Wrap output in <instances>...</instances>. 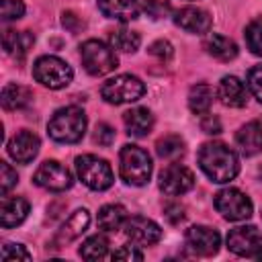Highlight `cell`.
<instances>
[{
    "instance_id": "26",
    "label": "cell",
    "mask_w": 262,
    "mask_h": 262,
    "mask_svg": "<svg viewBox=\"0 0 262 262\" xmlns=\"http://www.w3.org/2000/svg\"><path fill=\"white\" fill-rule=\"evenodd\" d=\"M96 221H98L100 229H104V231H117L127 221V209L123 205H104L98 211Z\"/></svg>"
},
{
    "instance_id": "9",
    "label": "cell",
    "mask_w": 262,
    "mask_h": 262,
    "mask_svg": "<svg viewBox=\"0 0 262 262\" xmlns=\"http://www.w3.org/2000/svg\"><path fill=\"white\" fill-rule=\"evenodd\" d=\"M227 248L246 258H258L262 254V231L254 225H242L227 233Z\"/></svg>"
},
{
    "instance_id": "28",
    "label": "cell",
    "mask_w": 262,
    "mask_h": 262,
    "mask_svg": "<svg viewBox=\"0 0 262 262\" xmlns=\"http://www.w3.org/2000/svg\"><path fill=\"white\" fill-rule=\"evenodd\" d=\"M80 256L84 260H100L108 254V239L106 235L102 233H96V235H90L82 246H80Z\"/></svg>"
},
{
    "instance_id": "15",
    "label": "cell",
    "mask_w": 262,
    "mask_h": 262,
    "mask_svg": "<svg viewBox=\"0 0 262 262\" xmlns=\"http://www.w3.org/2000/svg\"><path fill=\"white\" fill-rule=\"evenodd\" d=\"M174 23H176L180 29H184L186 33H194V35L209 33V29H211V25H213L209 12L203 10V8H196V6H186V8L176 10Z\"/></svg>"
},
{
    "instance_id": "29",
    "label": "cell",
    "mask_w": 262,
    "mask_h": 262,
    "mask_svg": "<svg viewBox=\"0 0 262 262\" xmlns=\"http://www.w3.org/2000/svg\"><path fill=\"white\" fill-rule=\"evenodd\" d=\"M139 43H141V37L135 31H129V29H117L111 35V45L119 51H125V53L137 51Z\"/></svg>"
},
{
    "instance_id": "22",
    "label": "cell",
    "mask_w": 262,
    "mask_h": 262,
    "mask_svg": "<svg viewBox=\"0 0 262 262\" xmlns=\"http://www.w3.org/2000/svg\"><path fill=\"white\" fill-rule=\"evenodd\" d=\"M2 43H4L6 53L14 55L16 59H23V57L29 53V49L33 47V43H35V35H33L31 31H20V33H18V31L8 29V31H4Z\"/></svg>"
},
{
    "instance_id": "31",
    "label": "cell",
    "mask_w": 262,
    "mask_h": 262,
    "mask_svg": "<svg viewBox=\"0 0 262 262\" xmlns=\"http://www.w3.org/2000/svg\"><path fill=\"white\" fill-rule=\"evenodd\" d=\"M0 258L4 262H12V260H31V254L27 252V248L23 244H4Z\"/></svg>"
},
{
    "instance_id": "27",
    "label": "cell",
    "mask_w": 262,
    "mask_h": 262,
    "mask_svg": "<svg viewBox=\"0 0 262 262\" xmlns=\"http://www.w3.org/2000/svg\"><path fill=\"white\" fill-rule=\"evenodd\" d=\"M156 151H158V156L162 160L174 162V160H178V158L184 156V141L178 135H164V137L158 139Z\"/></svg>"
},
{
    "instance_id": "4",
    "label": "cell",
    "mask_w": 262,
    "mask_h": 262,
    "mask_svg": "<svg viewBox=\"0 0 262 262\" xmlns=\"http://www.w3.org/2000/svg\"><path fill=\"white\" fill-rule=\"evenodd\" d=\"M76 172L78 178L92 190H106L115 182L111 164L92 154H84L76 158Z\"/></svg>"
},
{
    "instance_id": "5",
    "label": "cell",
    "mask_w": 262,
    "mask_h": 262,
    "mask_svg": "<svg viewBox=\"0 0 262 262\" xmlns=\"http://www.w3.org/2000/svg\"><path fill=\"white\" fill-rule=\"evenodd\" d=\"M80 57H82L84 70L90 76H104V74L113 72L119 63L115 49L108 47L106 43L98 41V39L84 41L82 47H80Z\"/></svg>"
},
{
    "instance_id": "33",
    "label": "cell",
    "mask_w": 262,
    "mask_h": 262,
    "mask_svg": "<svg viewBox=\"0 0 262 262\" xmlns=\"http://www.w3.org/2000/svg\"><path fill=\"white\" fill-rule=\"evenodd\" d=\"M25 14L23 0H2V20H16Z\"/></svg>"
},
{
    "instance_id": "1",
    "label": "cell",
    "mask_w": 262,
    "mask_h": 262,
    "mask_svg": "<svg viewBox=\"0 0 262 262\" xmlns=\"http://www.w3.org/2000/svg\"><path fill=\"white\" fill-rule=\"evenodd\" d=\"M199 166L217 184L233 180L239 172V160L235 151L221 141L203 143V147L199 149Z\"/></svg>"
},
{
    "instance_id": "7",
    "label": "cell",
    "mask_w": 262,
    "mask_h": 262,
    "mask_svg": "<svg viewBox=\"0 0 262 262\" xmlns=\"http://www.w3.org/2000/svg\"><path fill=\"white\" fill-rule=\"evenodd\" d=\"M100 94L111 104H125L135 102L145 94V84L131 74H121L111 80H106L100 88Z\"/></svg>"
},
{
    "instance_id": "11",
    "label": "cell",
    "mask_w": 262,
    "mask_h": 262,
    "mask_svg": "<svg viewBox=\"0 0 262 262\" xmlns=\"http://www.w3.org/2000/svg\"><path fill=\"white\" fill-rule=\"evenodd\" d=\"M194 186V174L182 164H170L160 172V190L168 196H178Z\"/></svg>"
},
{
    "instance_id": "39",
    "label": "cell",
    "mask_w": 262,
    "mask_h": 262,
    "mask_svg": "<svg viewBox=\"0 0 262 262\" xmlns=\"http://www.w3.org/2000/svg\"><path fill=\"white\" fill-rule=\"evenodd\" d=\"M164 217L170 221V223H178L184 219V207L178 205V203H170L164 207Z\"/></svg>"
},
{
    "instance_id": "21",
    "label": "cell",
    "mask_w": 262,
    "mask_h": 262,
    "mask_svg": "<svg viewBox=\"0 0 262 262\" xmlns=\"http://www.w3.org/2000/svg\"><path fill=\"white\" fill-rule=\"evenodd\" d=\"M88 225H90V215H88V211H86V209L74 211V213L66 219V223L61 225V229H59V233H57V242H59V244H70V242L78 239V237L88 229Z\"/></svg>"
},
{
    "instance_id": "17",
    "label": "cell",
    "mask_w": 262,
    "mask_h": 262,
    "mask_svg": "<svg viewBox=\"0 0 262 262\" xmlns=\"http://www.w3.org/2000/svg\"><path fill=\"white\" fill-rule=\"evenodd\" d=\"M29 215V201L23 196H2L0 205V225L4 229L20 225Z\"/></svg>"
},
{
    "instance_id": "12",
    "label": "cell",
    "mask_w": 262,
    "mask_h": 262,
    "mask_svg": "<svg viewBox=\"0 0 262 262\" xmlns=\"http://www.w3.org/2000/svg\"><path fill=\"white\" fill-rule=\"evenodd\" d=\"M123 227H125V235L137 246H154L162 239L160 225L147 217H141V215L129 217Z\"/></svg>"
},
{
    "instance_id": "2",
    "label": "cell",
    "mask_w": 262,
    "mask_h": 262,
    "mask_svg": "<svg viewBox=\"0 0 262 262\" xmlns=\"http://www.w3.org/2000/svg\"><path fill=\"white\" fill-rule=\"evenodd\" d=\"M47 133L57 143H76L86 133V115L80 106H63L53 113L47 123Z\"/></svg>"
},
{
    "instance_id": "8",
    "label": "cell",
    "mask_w": 262,
    "mask_h": 262,
    "mask_svg": "<svg viewBox=\"0 0 262 262\" xmlns=\"http://www.w3.org/2000/svg\"><path fill=\"white\" fill-rule=\"evenodd\" d=\"M215 209L221 213L223 219L227 221H244L252 217V201L248 194H244L237 188H223L215 194Z\"/></svg>"
},
{
    "instance_id": "32",
    "label": "cell",
    "mask_w": 262,
    "mask_h": 262,
    "mask_svg": "<svg viewBox=\"0 0 262 262\" xmlns=\"http://www.w3.org/2000/svg\"><path fill=\"white\" fill-rule=\"evenodd\" d=\"M248 90L254 94V98L258 102H262V66H254L250 72H248Z\"/></svg>"
},
{
    "instance_id": "38",
    "label": "cell",
    "mask_w": 262,
    "mask_h": 262,
    "mask_svg": "<svg viewBox=\"0 0 262 262\" xmlns=\"http://www.w3.org/2000/svg\"><path fill=\"white\" fill-rule=\"evenodd\" d=\"M201 129L209 135H217V133H221V121L215 115H205L201 119Z\"/></svg>"
},
{
    "instance_id": "6",
    "label": "cell",
    "mask_w": 262,
    "mask_h": 262,
    "mask_svg": "<svg viewBox=\"0 0 262 262\" xmlns=\"http://www.w3.org/2000/svg\"><path fill=\"white\" fill-rule=\"evenodd\" d=\"M33 76H35V80H37L39 84H43L45 88H49V90H59V88H66V86L72 82L74 72H72V68H70L63 59H59V57H55V55H43V57H39V59L35 61V66H33Z\"/></svg>"
},
{
    "instance_id": "37",
    "label": "cell",
    "mask_w": 262,
    "mask_h": 262,
    "mask_svg": "<svg viewBox=\"0 0 262 262\" xmlns=\"http://www.w3.org/2000/svg\"><path fill=\"white\" fill-rule=\"evenodd\" d=\"M113 260H143V254L135 250V246H121L117 252H113Z\"/></svg>"
},
{
    "instance_id": "14",
    "label": "cell",
    "mask_w": 262,
    "mask_h": 262,
    "mask_svg": "<svg viewBox=\"0 0 262 262\" xmlns=\"http://www.w3.org/2000/svg\"><path fill=\"white\" fill-rule=\"evenodd\" d=\"M8 156L18 162V164H29L33 162V158L39 154V147H41V141L39 137L33 133V131H18L12 135V139L8 141Z\"/></svg>"
},
{
    "instance_id": "18",
    "label": "cell",
    "mask_w": 262,
    "mask_h": 262,
    "mask_svg": "<svg viewBox=\"0 0 262 262\" xmlns=\"http://www.w3.org/2000/svg\"><path fill=\"white\" fill-rule=\"evenodd\" d=\"M98 10L115 20L129 23L139 16V0H96Z\"/></svg>"
},
{
    "instance_id": "36",
    "label": "cell",
    "mask_w": 262,
    "mask_h": 262,
    "mask_svg": "<svg viewBox=\"0 0 262 262\" xmlns=\"http://www.w3.org/2000/svg\"><path fill=\"white\" fill-rule=\"evenodd\" d=\"M149 53H151V55H156V57H158V59H162V61H168V59L172 57L174 49H172V45H170L168 41L160 39V41H154V43L149 45Z\"/></svg>"
},
{
    "instance_id": "30",
    "label": "cell",
    "mask_w": 262,
    "mask_h": 262,
    "mask_svg": "<svg viewBox=\"0 0 262 262\" xmlns=\"http://www.w3.org/2000/svg\"><path fill=\"white\" fill-rule=\"evenodd\" d=\"M246 45L254 55H262V20H252L246 27Z\"/></svg>"
},
{
    "instance_id": "13",
    "label": "cell",
    "mask_w": 262,
    "mask_h": 262,
    "mask_svg": "<svg viewBox=\"0 0 262 262\" xmlns=\"http://www.w3.org/2000/svg\"><path fill=\"white\" fill-rule=\"evenodd\" d=\"M186 244L199 256H213L221 246V235L217 229L207 225H192L186 229Z\"/></svg>"
},
{
    "instance_id": "20",
    "label": "cell",
    "mask_w": 262,
    "mask_h": 262,
    "mask_svg": "<svg viewBox=\"0 0 262 262\" xmlns=\"http://www.w3.org/2000/svg\"><path fill=\"white\" fill-rule=\"evenodd\" d=\"M123 123H125V129H127L129 135L143 137L154 127V115L143 106H135V108H131L123 115Z\"/></svg>"
},
{
    "instance_id": "16",
    "label": "cell",
    "mask_w": 262,
    "mask_h": 262,
    "mask_svg": "<svg viewBox=\"0 0 262 262\" xmlns=\"http://www.w3.org/2000/svg\"><path fill=\"white\" fill-rule=\"evenodd\" d=\"M217 96L225 106L231 108H242L248 102V90L244 82L235 76H223L219 86H217Z\"/></svg>"
},
{
    "instance_id": "24",
    "label": "cell",
    "mask_w": 262,
    "mask_h": 262,
    "mask_svg": "<svg viewBox=\"0 0 262 262\" xmlns=\"http://www.w3.org/2000/svg\"><path fill=\"white\" fill-rule=\"evenodd\" d=\"M205 49L209 55H213L219 61H231L237 55V45L229 37H223L217 33H213L205 39Z\"/></svg>"
},
{
    "instance_id": "3",
    "label": "cell",
    "mask_w": 262,
    "mask_h": 262,
    "mask_svg": "<svg viewBox=\"0 0 262 262\" xmlns=\"http://www.w3.org/2000/svg\"><path fill=\"white\" fill-rule=\"evenodd\" d=\"M119 174L131 186H143L151 176V158L149 154L133 143L121 147L119 154Z\"/></svg>"
},
{
    "instance_id": "35",
    "label": "cell",
    "mask_w": 262,
    "mask_h": 262,
    "mask_svg": "<svg viewBox=\"0 0 262 262\" xmlns=\"http://www.w3.org/2000/svg\"><path fill=\"white\" fill-rule=\"evenodd\" d=\"M0 170H2V178H0V188H2V194H6L12 186H16L18 182V176L16 172L10 168V164L6 162H0Z\"/></svg>"
},
{
    "instance_id": "23",
    "label": "cell",
    "mask_w": 262,
    "mask_h": 262,
    "mask_svg": "<svg viewBox=\"0 0 262 262\" xmlns=\"http://www.w3.org/2000/svg\"><path fill=\"white\" fill-rule=\"evenodd\" d=\"M213 98H215V90L205 82H196L188 90V108L194 115H207L213 104Z\"/></svg>"
},
{
    "instance_id": "25",
    "label": "cell",
    "mask_w": 262,
    "mask_h": 262,
    "mask_svg": "<svg viewBox=\"0 0 262 262\" xmlns=\"http://www.w3.org/2000/svg\"><path fill=\"white\" fill-rule=\"evenodd\" d=\"M0 100H2V106L6 111H20L33 100V92L20 84H6L2 88Z\"/></svg>"
},
{
    "instance_id": "34",
    "label": "cell",
    "mask_w": 262,
    "mask_h": 262,
    "mask_svg": "<svg viewBox=\"0 0 262 262\" xmlns=\"http://www.w3.org/2000/svg\"><path fill=\"white\" fill-rule=\"evenodd\" d=\"M94 141L102 147H108L115 141V129L106 123H98L96 129H94Z\"/></svg>"
},
{
    "instance_id": "19",
    "label": "cell",
    "mask_w": 262,
    "mask_h": 262,
    "mask_svg": "<svg viewBox=\"0 0 262 262\" xmlns=\"http://www.w3.org/2000/svg\"><path fill=\"white\" fill-rule=\"evenodd\" d=\"M235 141L239 145V151L244 156H256L262 151V125L258 121L246 123L237 133Z\"/></svg>"
},
{
    "instance_id": "40",
    "label": "cell",
    "mask_w": 262,
    "mask_h": 262,
    "mask_svg": "<svg viewBox=\"0 0 262 262\" xmlns=\"http://www.w3.org/2000/svg\"><path fill=\"white\" fill-rule=\"evenodd\" d=\"M61 23H63V27H66L68 31H72V33H76V31H80V29L84 27V20H82V18H80L76 12H72V10L63 12Z\"/></svg>"
},
{
    "instance_id": "10",
    "label": "cell",
    "mask_w": 262,
    "mask_h": 262,
    "mask_svg": "<svg viewBox=\"0 0 262 262\" xmlns=\"http://www.w3.org/2000/svg\"><path fill=\"white\" fill-rule=\"evenodd\" d=\"M33 180H35L37 186L47 188V190H51V192H63V190H68V188L72 186V182H74L70 170H68L63 164H59L57 160H47V162H43V164L37 168V172L33 174Z\"/></svg>"
}]
</instances>
